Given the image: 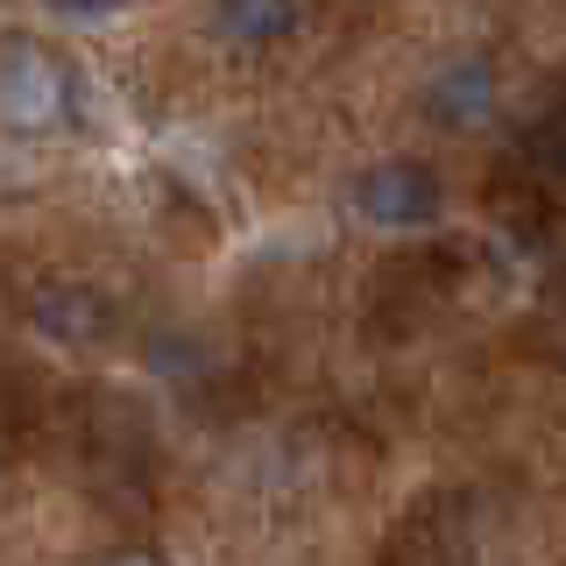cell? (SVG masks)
Returning <instances> with one entry per match:
<instances>
[{"label":"cell","mask_w":566,"mask_h":566,"mask_svg":"<svg viewBox=\"0 0 566 566\" xmlns=\"http://www.w3.org/2000/svg\"><path fill=\"white\" fill-rule=\"evenodd\" d=\"M78 114V85L57 50L35 35H0V128L14 135H57Z\"/></svg>","instance_id":"1"},{"label":"cell","mask_w":566,"mask_h":566,"mask_svg":"<svg viewBox=\"0 0 566 566\" xmlns=\"http://www.w3.org/2000/svg\"><path fill=\"white\" fill-rule=\"evenodd\" d=\"M347 206H354V220L376 227V234H418V227H432V220H439L447 191H439V177L424 170V164L397 156V164H376V170L354 177Z\"/></svg>","instance_id":"2"},{"label":"cell","mask_w":566,"mask_h":566,"mask_svg":"<svg viewBox=\"0 0 566 566\" xmlns=\"http://www.w3.org/2000/svg\"><path fill=\"white\" fill-rule=\"evenodd\" d=\"M29 333L50 340V347H64V354H93V347H106L120 333V312H114L106 291H93V283L50 276V283L29 291Z\"/></svg>","instance_id":"3"},{"label":"cell","mask_w":566,"mask_h":566,"mask_svg":"<svg viewBox=\"0 0 566 566\" xmlns=\"http://www.w3.org/2000/svg\"><path fill=\"white\" fill-rule=\"evenodd\" d=\"M489 114H495V64L482 50H460V57H447L424 78V120H432V128L468 135V128H482Z\"/></svg>","instance_id":"4"},{"label":"cell","mask_w":566,"mask_h":566,"mask_svg":"<svg viewBox=\"0 0 566 566\" xmlns=\"http://www.w3.org/2000/svg\"><path fill=\"white\" fill-rule=\"evenodd\" d=\"M212 35L234 50H276L297 35V0H212Z\"/></svg>","instance_id":"5"},{"label":"cell","mask_w":566,"mask_h":566,"mask_svg":"<svg viewBox=\"0 0 566 566\" xmlns=\"http://www.w3.org/2000/svg\"><path fill=\"white\" fill-rule=\"evenodd\" d=\"M524 164H531V177H545V185H566V99L524 128Z\"/></svg>","instance_id":"6"},{"label":"cell","mask_w":566,"mask_h":566,"mask_svg":"<svg viewBox=\"0 0 566 566\" xmlns=\"http://www.w3.org/2000/svg\"><path fill=\"white\" fill-rule=\"evenodd\" d=\"M50 14H64V22H99V14H114L120 0H43Z\"/></svg>","instance_id":"7"},{"label":"cell","mask_w":566,"mask_h":566,"mask_svg":"<svg viewBox=\"0 0 566 566\" xmlns=\"http://www.w3.org/2000/svg\"><path fill=\"white\" fill-rule=\"evenodd\" d=\"M106 566H164L156 553H120V559H106Z\"/></svg>","instance_id":"8"}]
</instances>
